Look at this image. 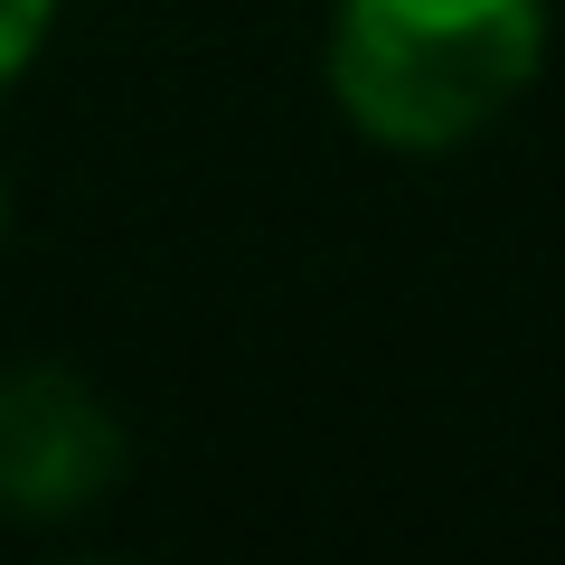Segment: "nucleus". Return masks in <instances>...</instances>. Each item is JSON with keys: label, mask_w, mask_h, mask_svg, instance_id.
Wrapping results in <instances>:
<instances>
[{"label": "nucleus", "mask_w": 565, "mask_h": 565, "mask_svg": "<svg viewBox=\"0 0 565 565\" xmlns=\"http://www.w3.org/2000/svg\"><path fill=\"white\" fill-rule=\"evenodd\" d=\"M546 66V0H340L330 104L377 151H462Z\"/></svg>", "instance_id": "f257e3e1"}, {"label": "nucleus", "mask_w": 565, "mask_h": 565, "mask_svg": "<svg viewBox=\"0 0 565 565\" xmlns=\"http://www.w3.org/2000/svg\"><path fill=\"white\" fill-rule=\"evenodd\" d=\"M132 444L122 415L66 367H10L0 377V509L10 519H66L122 481Z\"/></svg>", "instance_id": "f03ea898"}, {"label": "nucleus", "mask_w": 565, "mask_h": 565, "mask_svg": "<svg viewBox=\"0 0 565 565\" xmlns=\"http://www.w3.org/2000/svg\"><path fill=\"white\" fill-rule=\"evenodd\" d=\"M47 20H57V0H0V85H10L29 57H39Z\"/></svg>", "instance_id": "7ed1b4c3"}]
</instances>
